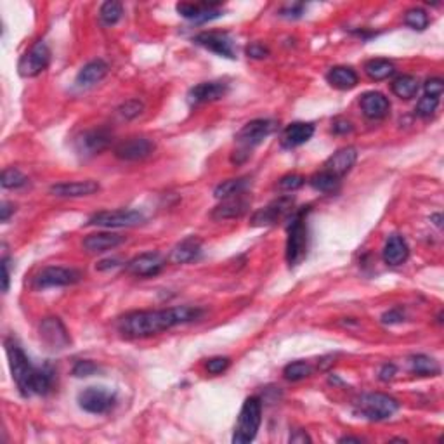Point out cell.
I'll return each instance as SVG.
<instances>
[{"label":"cell","instance_id":"obj_1","mask_svg":"<svg viewBox=\"0 0 444 444\" xmlns=\"http://www.w3.org/2000/svg\"><path fill=\"white\" fill-rule=\"evenodd\" d=\"M202 314V309L191 306H177L169 307V309L153 311H132V313L124 314L116 321V330L125 339H148V337L167 332L174 326L193 323V321L200 320Z\"/></svg>","mask_w":444,"mask_h":444},{"label":"cell","instance_id":"obj_2","mask_svg":"<svg viewBox=\"0 0 444 444\" xmlns=\"http://www.w3.org/2000/svg\"><path fill=\"white\" fill-rule=\"evenodd\" d=\"M6 354L9 359L11 373L23 396L40 394L45 396L54 385V371L49 366L37 368L30 361L21 345L14 339H6Z\"/></svg>","mask_w":444,"mask_h":444},{"label":"cell","instance_id":"obj_3","mask_svg":"<svg viewBox=\"0 0 444 444\" xmlns=\"http://www.w3.org/2000/svg\"><path fill=\"white\" fill-rule=\"evenodd\" d=\"M275 121L268 119H257L243 125V128L234 138L238 143V150H234L233 155H231V162L240 165V163L248 160L250 151L256 146H259L265 138H269L275 132Z\"/></svg>","mask_w":444,"mask_h":444},{"label":"cell","instance_id":"obj_4","mask_svg":"<svg viewBox=\"0 0 444 444\" xmlns=\"http://www.w3.org/2000/svg\"><path fill=\"white\" fill-rule=\"evenodd\" d=\"M307 212H309V207L299 208L292 215L290 224H288L287 252H284V256H287V263L290 268H297L307 253Z\"/></svg>","mask_w":444,"mask_h":444},{"label":"cell","instance_id":"obj_5","mask_svg":"<svg viewBox=\"0 0 444 444\" xmlns=\"http://www.w3.org/2000/svg\"><path fill=\"white\" fill-rule=\"evenodd\" d=\"M354 409L363 419L371 420V422H382V420L390 419L400 409V403L389 394L370 392L363 394L354 401Z\"/></svg>","mask_w":444,"mask_h":444},{"label":"cell","instance_id":"obj_6","mask_svg":"<svg viewBox=\"0 0 444 444\" xmlns=\"http://www.w3.org/2000/svg\"><path fill=\"white\" fill-rule=\"evenodd\" d=\"M260 422H263V403L259 397H248L241 406L240 416H238L236 427H234L233 443H252L259 432Z\"/></svg>","mask_w":444,"mask_h":444},{"label":"cell","instance_id":"obj_7","mask_svg":"<svg viewBox=\"0 0 444 444\" xmlns=\"http://www.w3.org/2000/svg\"><path fill=\"white\" fill-rule=\"evenodd\" d=\"M144 214L132 208H119V210H102L89 219V226L106 227V229H120V227H134L144 222Z\"/></svg>","mask_w":444,"mask_h":444},{"label":"cell","instance_id":"obj_8","mask_svg":"<svg viewBox=\"0 0 444 444\" xmlns=\"http://www.w3.org/2000/svg\"><path fill=\"white\" fill-rule=\"evenodd\" d=\"M82 280V272L73 268H61V265H49L44 268L39 275L33 278V287L45 290V288L70 287Z\"/></svg>","mask_w":444,"mask_h":444},{"label":"cell","instance_id":"obj_9","mask_svg":"<svg viewBox=\"0 0 444 444\" xmlns=\"http://www.w3.org/2000/svg\"><path fill=\"white\" fill-rule=\"evenodd\" d=\"M116 403V394L106 387H87L78 394V406L87 413L102 415Z\"/></svg>","mask_w":444,"mask_h":444},{"label":"cell","instance_id":"obj_10","mask_svg":"<svg viewBox=\"0 0 444 444\" xmlns=\"http://www.w3.org/2000/svg\"><path fill=\"white\" fill-rule=\"evenodd\" d=\"M49 63H51V49L47 47L44 40H39L32 45L30 51H26L21 56L20 63H18V71L25 78L39 77L42 71L49 66Z\"/></svg>","mask_w":444,"mask_h":444},{"label":"cell","instance_id":"obj_11","mask_svg":"<svg viewBox=\"0 0 444 444\" xmlns=\"http://www.w3.org/2000/svg\"><path fill=\"white\" fill-rule=\"evenodd\" d=\"M112 144V134L106 128H89L75 138L73 146L80 157H96Z\"/></svg>","mask_w":444,"mask_h":444},{"label":"cell","instance_id":"obj_12","mask_svg":"<svg viewBox=\"0 0 444 444\" xmlns=\"http://www.w3.org/2000/svg\"><path fill=\"white\" fill-rule=\"evenodd\" d=\"M39 335L40 340L47 345L51 351H63L71 344L70 333H68L66 326L63 321L56 316L44 318L39 325Z\"/></svg>","mask_w":444,"mask_h":444},{"label":"cell","instance_id":"obj_13","mask_svg":"<svg viewBox=\"0 0 444 444\" xmlns=\"http://www.w3.org/2000/svg\"><path fill=\"white\" fill-rule=\"evenodd\" d=\"M163 268H165V257L160 252H144L128 260L125 265L128 275L136 276V278H153V276L160 275Z\"/></svg>","mask_w":444,"mask_h":444},{"label":"cell","instance_id":"obj_14","mask_svg":"<svg viewBox=\"0 0 444 444\" xmlns=\"http://www.w3.org/2000/svg\"><path fill=\"white\" fill-rule=\"evenodd\" d=\"M195 44H198L200 47L207 49V51L214 52V54L221 56V58H227V59L236 58V45H234V40L231 39L227 33L203 32L195 37Z\"/></svg>","mask_w":444,"mask_h":444},{"label":"cell","instance_id":"obj_15","mask_svg":"<svg viewBox=\"0 0 444 444\" xmlns=\"http://www.w3.org/2000/svg\"><path fill=\"white\" fill-rule=\"evenodd\" d=\"M155 151V143L148 138H128L116 144L115 157L124 162H139L151 157Z\"/></svg>","mask_w":444,"mask_h":444},{"label":"cell","instance_id":"obj_16","mask_svg":"<svg viewBox=\"0 0 444 444\" xmlns=\"http://www.w3.org/2000/svg\"><path fill=\"white\" fill-rule=\"evenodd\" d=\"M177 13L182 18L195 23H207L222 16V7L219 2H181L177 4Z\"/></svg>","mask_w":444,"mask_h":444},{"label":"cell","instance_id":"obj_17","mask_svg":"<svg viewBox=\"0 0 444 444\" xmlns=\"http://www.w3.org/2000/svg\"><path fill=\"white\" fill-rule=\"evenodd\" d=\"M229 90V85L226 82L214 80V82H203L193 87L188 92V102L191 106L207 104V102H215L222 100Z\"/></svg>","mask_w":444,"mask_h":444},{"label":"cell","instance_id":"obj_18","mask_svg":"<svg viewBox=\"0 0 444 444\" xmlns=\"http://www.w3.org/2000/svg\"><path fill=\"white\" fill-rule=\"evenodd\" d=\"M294 207V198L292 196H282V198L275 200L263 208V210L256 212L252 217V226H272L283 219L288 212Z\"/></svg>","mask_w":444,"mask_h":444},{"label":"cell","instance_id":"obj_19","mask_svg":"<svg viewBox=\"0 0 444 444\" xmlns=\"http://www.w3.org/2000/svg\"><path fill=\"white\" fill-rule=\"evenodd\" d=\"M101 189L100 182L87 179V181H71V182H58L51 186L49 193L58 198H82V196H90Z\"/></svg>","mask_w":444,"mask_h":444},{"label":"cell","instance_id":"obj_20","mask_svg":"<svg viewBox=\"0 0 444 444\" xmlns=\"http://www.w3.org/2000/svg\"><path fill=\"white\" fill-rule=\"evenodd\" d=\"M356 160H358V150L354 146H345L340 148L339 151L332 155L325 163V170L332 172L333 176L342 179L344 176H347L349 172L354 167Z\"/></svg>","mask_w":444,"mask_h":444},{"label":"cell","instance_id":"obj_21","mask_svg":"<svg viewBox=\"0 0 444 444\" xmlns=\"http://www.w3.org/2000/svg\"><path fill=\"white\" fill-rule=\"evenodd\" d=\"M359 106H361V112L364 116L370 120H382L389 115L390 112V102L382 92L377 90H370V92H364L359 100Z\"/></svg>","mask_w":444,"mask_h":444},{"label":"cell","instance_id":"obj_22","mask_svg":"<svg viewBox=\"0 0 444 444\" xmlns=\"http://www.w3.org/2000/svg\"><path fill=\"white\" fill-rule=\"evenodd\" d=\"M250 208V200L246 198L245 193L243 195L233 196V198L224 200L221 205L214 208L212 212V219L215 221H227V219H238L245 215Z\"/></svg>","mask_w":444,"mask_h":444},{"label":"cell","instance_id":"obj_23","mask_svg":"<svg viewBox=\"0 0 444 444\" xmlns=\"http://www.w3.org/2000/svg\"><path fill=\"white\" fill-rule=\"evenodd\" d=\"M314 136V125L306 124V121H294L287 125L282 134V146L287 150L299 148L306 144Z\"/></svg>","mask_w":444,"mask_h":444},{"label":"cell","instance_id":"obj_24","mask_svg":"<svg viewBox=\"0 0 444 444\" xmlns=\"http://www.w3.org/2000/svg\"><path fill=\"white\" fill-rule=\"evenodd\" d=\"M106 75H108V64H106V61L94 59L83 64L82 70L78 71L75 83L80 89H89V87H94L96 83H100Z\"/></svg>","mask_w":444,"mask_h":444},{"label":"cell","instance_id":"obj_25","mask_svg":"<svg viewBox=\"0 0 444 444\" xmlns=\"http://www.w3.org/2000/svg\"><path fill=\"white\" fill-rule=\"evenodd\" d=\"M125 241L124 236L116 233H94L89 234L85 240L82 241V246L85 252L89 253H102L108 250L116 248Z\"/></svg>","mask_w":444,"mask_h":444},{"label":"cell","instance_id":"obj_26","mask_svg":"<svg viewBox=\"0 0 444 444\" xmlns=\"http://www.w3.org/2000/svg\"><path fill=\"white\" fill-rule=\"evenodd\" d=\"M382 257L387 265H401L408 260L409 257V246L403 236H390L385 241L384 250H382Z\"/></svg>","mask_w":444,"mask_h":444},{"label":"cell","instance_id":"obj_27","mask_svg":"<svg viewBox=\"0 0 444 444\" xmlns=\"http://www.w3.org/2000/svg\"><path fill=\"white\" fill-rule=\"evenodd\" d=\"M202 253V241L198 238L191 236L181 241L170 253V263L172 264H188L196 260Z\"/></svg>","mask_w":444,"mask_h":444},{"label":"cell","instance_id":"obj_28","mask_svg":"<svg viewBox=\"0 0 444 444\" xmlns=\"http://www.w3.org/2000/svg\"><path fill=\"white\" fill-rule=\"evenodd\" d=\"M326 80L339 90H351L358 85V73L349 66H333L326 73Z\"/></svg>","mask_w":444,"mask_h":444},{"label":"cell","instance_id":"obj_29","mask_svg":"<svg viewBox=\"0 0 444 444\" xmlns=\"http://www.w3.org/2000/svg\"><path fill=\"white\" fill-rule=\"evenodd\" d=\"M394 71H396V66H394L392 61H389V59L375 58L364 63V73H366L368 77L375 82L385 80V78H389L390 75H394Z\"/></svg>","mask_w":444,"mask_h":444},{"label":"cell","instance_id":"obj_30","mask_svg":"<svg viewBox=\"0 0 444 444\" xmlns=\"http://www.w3.org/2000/svg\"><path fill=\"white\" fill-rule=\"evenodd\" d=\"M409 370L420 377H438L441 373L439 363L434 358L425 354H416L409 358Z\"/></svg>","mask_w":444,"mask_h":444},{"label":"cell","instance_id":"obj_31","mask_svg":"<svg viewBox=\"0 0 444 444\" xmlns=\"http://www.w3.org/2000/svg\"><path fill=\"white\" fill-rule=\"evenodd\" d=\"M390 89H392L394 96H397L400 100H413L419 94L420 82L413 75H401L392 82Z\"/></svg>","mask_w":444,"mask_h":444},{"label":"cell","instance_id":"obj_32","mask_svg":"<svg viewBox=\"0 0 444 444\" xmlns=\"http://www.w3.org/2000/svg\"><path fill=\"white\" fill-rule=\"evenodd\" d=\"M250 186V179L248 177H238V179H227L221 182L217 188L214 189V195L215 198L219 200H227V198H233V196L243 195L246 191V188Z\"/></svg>","mask_w":444,"mask_h":444},{"label":"cell","instance_id":"obj_33","mask_svg":"<svg viewBox=\"0 0 444 444\" xmlns=\"http://www.w3.org/2000/svg\"><path fill=\"white\" fill-rule=\"evenodd\" d=\"M309 184H311V188L316 189V191L330 193V191H333V189H337V186L340 184V179L333 176L332 172H328V170L323 169L321 172H316L314 176L309 177Z\"/></svg>","mask_w":444,"mask_h":444},{"label":"cell","instance_id":"obj_34","mask_svg":"<svg viewBox=\"0 0 444 444\" xmlns=\"http://www.w3.org/2000/svg\"><path fill=\"white\" fill-rule=\"evenodd\" d=\"M124 16V6L115 0H108L101 6L100 9V20L104 26H113L116 25Z\"/></svg>","mask_w":444,"mask_h":444},{"label":"cell","instance_id":"obj_35","mask_svg":"<svg viewBox=\"0 0 444 444\" xmlns=\"http://www.w3.org/2000/svg\"><path fill=\"white\" fill-rule=\"evenodd\" d=\"M314 373V368L306 361H294L287 364L283 370V377L290 382H301L304 378H309Z\"/></svg>","mask_w":444,"mask_h":444},{"label":"cell","instance_id":"obj_36","mask_svg":"<svg viewBox=\"0 0 444 444\" xmlns=\"http://www.w3.org/2000/svg\"><path fill=\"white\" fill-rule=\"evenodd\" d=\"M428 21H431L428 14L422 7H413V9H408L404 13V25L412 30H416V32H424L428 26Z\"/></svg>","mask_w":444,"mask_h":444},{"label":"cell","instance_id":"obj_37","mask_svg":"<svg viewBox=\"0 0 444 444\" xmlns=\"http://www.w3.org/2000/svg\"><path fill=\"white\" fill-rule=\"evenodd\" d=\"M0 182H2V188L18 189V188H23V186H26L28 177H26L25 174L18 169H6L2 172V179H0Z\"/></svg>","mask_w":444,"mask_h":444},{"label":"cell","instance_id":"obj_38","mask_svg":"<svg viewBox=\"0 0 444 444\" xmlns=\"http://www.w3.org/2000/svg\"><path fill=\"white\" fill-rule=\"evenodd\" d=\"M144 112V104L139 100H128L125 101L124 104L119 108V113L121 119L125 120H132V119H138L139 115Z\"/></svg>","mask_w":444,"mask_h":444},{"label":"cell","instance_id":"obj_39","mask_svg":"<svg viewBox=\"0 0 444 444\" xmlns=\"http://www.w3.org/2000/svg\"><path fill=\"white\" fill-rule=\"evenodd\" d=\"M439 106V100L438 97H431V96H424L422 100L416 102V115L422 116V119H428L436 113Z\"/></svg>","mask_w":444,"mask_h":444},{"label":"cell","instance_id":"obj_40","mask_svg":"<svg viewBox=\"0 0 444 444\" xmlns=\"http://www.w3.org/2000/svg\"><path fill=\"white\" fill-rule=\"evenodd\" d=\"M229 364H231L229 358H226V356H215V358L208 359L205 368H207V371L210 375H221L229 368Z\"/></svg>","mask_w":444,"mask_h":444},{"label":"cell","instance_id":"obj_41","mask_svg":"<svg viewBox=\"0 0 444 444\" xmlns=\"http://www.w3.org/2000/svg\"><path fill=\"white\" fill-rule=\"evenodd\" d=\"M100 371V366H97L94 361H89V359H82L73 366V375L78 378L83 377H90V375L97 373Z\"/></svg>","mask_w":444,"mask_h":444},{"label":"cell","instance_id":"obj_42","mask_svg":"<svg viewBox=\"0 0 444 444\" xmlns=\"http://www.w3.org/2000/svg\"><path fill=\"white\" fill-rule=\"evenodd\" d=\"M304 182H306V179L302 176H299V174H288V176L280 179V189H283V191H295V189L302 188Z\"/></svg>","mask_w":444,"mask_h":444},{"label":"cell","instance_id":"obj_43","mask_svg":"<svg viewBox=\"0 0 444 444\" xmlns=\"http://www.w3.org/2000/svg\"><path fill=\"white\" fill-rule=\"evenodd\" d=\"M425 96H431V97H441L443 96V90H444V82L443 78H428L427 82H425Z\"/></svg>","mask_w":444,"mask_h":444},{"label":"cell","instance_id":"obj_44","mask_svg":"<svg viewBox=\"0 0 444 444\" xmlns=\"http://www.w3.org/2000/svg\"><path fill=\"white\" fill-rule=\"evenodd\" d=\"M380 321L384 325H400L404 321V313L401 309H397V307H394V309L387 311V313L382 314Z\"/></svg>","mask_w":444,"mask_h":444},{"label":"cell","instance_id":"obj_45","mask_svg":"<svg viewBox=\"0 0 444 444\" xmlns=\"http://www.w3.org/2000/svg\"><path fill=\"white\" fill-rule=\"evenodd\" d=\"M352 128H354V125H352L351 121L345 120V119H339L332 124L333 134H351Z\"/></svg>","mask_w":444,"mask_h":444},{"label":"cell","instance_id":"obj_46","mask_svg":"<svg viewBox=\"0 0 444 444\" xmlns=\"http://www.w3.org/2000/svg\"><path fill=\"white\" fill-rule=\"evenodd\" d=\"M246 54H248L250 58H253V59H264V58H268L269 51L264 47V45L252 44L248 49H246Z\"/></svg>","mask_w":444,"mask_h":444},{"label":"cell","instance_id":"obj_47","mask_svg":"<svg viewBox=\"0 0 444 444\" xmlns=\"http://www.w3.org/2000/svg\"><path fill=\"white\" fill-rule=\"evenodd\" d=\"M11 283V271H9V257L2 259V292L9 290Z\"/></svg>","mask_w":444,"mask_h":444},{"label":"cell","instance_id":"obj_48","mask_svg":"<svg viewBox=\"0 0 444 444\" xmlns=\"http://www.w3.org/2000/svg\"><path fill=\"white\" fill-rule=\"evenodd\" d=\"M302 11H304V4H294V6H287L284 9H282V16L299 18V16H302Z\"/></svg>","mask_w":444,"mask_h":444},{"label":"cell","instance_id":"obj_49","mask_svg":"<svg viewBox=\"0 0 444 444\" xmlns=\"http://www.w3.org/2000/svg\"><path fill=\"white\" fill-rule=\"evenodd\" d=\"M396 366H394L392 363H387V364H384V366L380 368V380H384V382H389V380H392L394 378V375H396Z\"/></svg>","mask_w":444,"mask_h":444},{"label":"cell","instance_id":"obj_50","mask_svg":"<svg viewBox=\"0 0 444 444\" xmlns=\"http://www.w3.org/2000/svg\"><path fill=\"white\" fill-rule=\"evenodd\" d=\"M120 264H121V260L116 259V257H113V259H104V260H101V263H97L96 269L97 271H108V269L119 268Z\"/></svg>","mask_w":444,"mask_h":444},{"label":"cell","instance_id":"obj_51","mask_svg":"<svg viewBox=\"0 0 444 444\" xmlns=\"http://www.w3.org/2000/svg\"><path fill=\"white\" fill-rule=\"evenodd\" d=\"M14 205H11L9 202H4L2 203V208H0V217H2V222H7L9 221L11 214H14Z\"/></svg>","mask_w":444,"mask_h":444},{"label":"cell","instance_id":"obj_52","mask_svg":"<svg viewBox=\"0 0 444 444\" xmlns=\"http://www.w3.org/2000/svg\"><path fill=\"white\" fill-rule=\"evenodd\" d=\"M290 443H311V438L306 431H295V434L290 436Z\"/></svg>","mask_w":444,"mask_h":444},{"label":"cell","instance_id":"obj_53","mask_svg":"<svg viewBox=\"0 0 444 444\" xmlns=\"http://www.w3.org/2000/svg\"><path fill=\"white\" fill-rule=\"evenodd\" d=\"M339 443H361V439L359 438H349V436H345V438H340Z\"/></svg>","mask_w":444,"mask_h":444},{"label":"cell","instance_id":"obj_54","mask_svg":"<svg viewBox=\"0 0 444 444\" xmlns=\"http://www.w3.org/2000/svg\"><path fill=\"white\" fill-rule=\"evenodd\" d=\"M431 221H434V224L438 227H441V221H443V215L441 214H436V215H432L431 217Z\"/></svg>","mask_w":444,"mask_h":444}]
</instances>
